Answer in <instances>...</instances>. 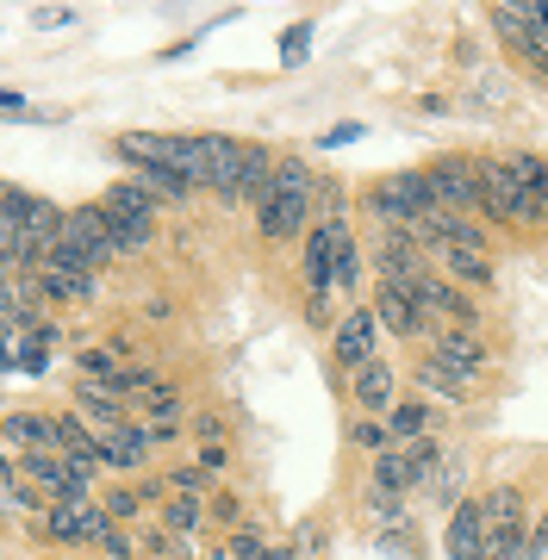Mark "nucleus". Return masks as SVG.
Wrapping results in <instances>:
<instances>
[{"instance_id": "1", "label": "nucleus", "mask_w": 548, "mask_h": 560, "mask_svg": "<svg viewBox=\"0 0 548 560\" xmlns=\"http://www.w3.org/2000/svg\"><path fill=\"white\" fill-rule=\"evenodd\" d=\"M368 206H374V212H381L386 224H399V231H411V224L430 219V212H443V200H436V180H430V168H399V175L374 180Z\"/></svg>"}, {"instance_id": "2", "label": "nucleus", "mask_w": 548, "mask_h": 560, "mask_svg": "<svg viewBox=\"0 0 548 560\" xmlns=\"http://www.w3.org/2000/svg\"><path fill=\"white\" fill-rule=\"evenodd\" d=\"M57 261H75V268H94L101 275L106 261L119 256V243H113V224H106V206L88 200V206H69V224H62V243L50 249Z\"/></svg>"}, {"instance_id": "3", "label": "nucleus", "mask_w": 548, "mask_h": 560, "mask_svg": "<svg viewBox=\"0 0 548 560\" xmlns=\"http://www.w3.org/2000/svg\"><path fill=\"white\" fill-rule=\"evenodd\" d=\"M529 511H524V492L517 486H492L487 492V548H480V560H517L529 541Z\"/></svg>"}, {"instance_id": "4", "label": "nucleus", "mask_w": 548, "mask_h": 560, "mask_svg": "<svg viewBox=\"0 0 548 560\" xmlns=\"http://www.w3.org/2000/svg\"><path fill=\"white\" fill-rule=\"evenodd\" d=\"M480 219H499V224H548V206L529 200L505 162H480Z\"/></svg>"}, {"instance_id": "5", "label": "nucleus", "mask_w": 548, "mask_h": 560, "mask_svg": "<svg viewBox=\"0 0 548 560\" xmlns=\"http://www.w3.org/2000/svg\"><path fill=\"white\" fill-rule=\"evenodd\" d=\"M38 529H44V541H57V548H101L119 523L106 517L101 499H88V504H50V511H38Z\"/></svg>"}, {"instance_id": "6", "label": "nucleus", "mask_w": 548, "mask_h": 560, "mask_svg": "<svg viewBox=\"0 0 548 560\" xmlns=\"http://www.w3.org/2000/svg\"><path fill=\"white\" fill-rule=\"evenodd\" d=\"M374 318H381L386 337H399V342H411V337H443V324H436L424 305H418V293H411V287H393V280H381V287H374Z\"/></svg>"}, {"instance_id": "7", "label": "nucleus", "mask_w": 548, "mask_h": 560, "mask_svg": "<svg viewBox=\"0 0 548 560\" xmlns=\"http://www.w3.org/2000/svg\"><path fill=\"white\" fill-rule=\"evenodd\" d=\"M330 355L343 361L349 374L368 368V361H381V318H374V305H349L343 318L330 324Z\"/></svg>"}, {"instance_id": "8", "label": "nucleus", "mask_w": 548, "mask_h": 560, "mask_svg": "<svg viewBox=\"0 0 548 560\" xmlns=\"http://www.w3.org/2000/svg\"><path fill=\"white\" fill-rule=\"evenodd\" d=\"M312 206H318V194H268V200H256V231L268 243H305L318 224Z\"/></svg>"}, {"instance_id": "9", "label": "nucleus", "mask_w": 548, "mask_h": 560, "mask_svg": "<svg viewBox=\"0 0 548 560\" xmlns=\"http://www.w3.org/2000/svg\"><path fill=\"white\" fill-rule=\"evenodd\" d=\"M206 150H212V175H206V194L224 206H244V180H249V143L244 138H224V131H212L206 138Z\"/></svg>"}, {"instance_id": "10", "label": "nucleus", "mask_w": 548, "mask_h": 560, "mask_svg": "<svg viewBox=\"0 0 548 560\" xmlns=\"http://www.w3.org/2000/svg\"><path fill=\"white\" fill-rule=\"evenodd\" d=\"M374 268H381V280H393V287H418V280H430L424 243L411 237V231H399V224H386L381 237H374Z\"/></svg>"}, {"instance_id": "11", "label": "nucleus", "mask_w": 548, "mask_h": 560, "mask_svg": "<svg viewBox=\"0 0 548 560\" xmlns=\"http://www.w3.org/2000/svg\"><path fill=\"white\" fill-rule=\"evenodd\" d=\"M443 212H480V162L474 156H436L430 162Z\"/></svg>"}, {"instance_id": "12", "label": "nucleus", "mask_w": 548, "mask_h": 560, "mask_svg": "<svg viewBox=\"0 0 548 560\" xmlns=\"http://www.w3.org/2000/svg\"><path fill=\"white\" fill-rule=\"evenodd\" d=\"M38 293H44V305H88V300H101V275L94 268H75V261H44L38 275Z\"/></svg>"}, {"instance_id": "13", "label": "nucleus", "mask_w": 548, "mask_h": 560, "mask_svg": "<svg viewBox=\"0 0 548 560\" xmlns=\"http://www.w3.org/2000/svg\"><path fill=\"white\" fill-rule=\"evenodd\" d=\"M349 393H355V411L362 418H393L399 411V374H393V361H368L349 374Z\"/></svg>"}, {"instance_id": "14", "label": "nucleus", "mask_w": 548, "mask_h": 560, "mask_svg": "<svg viewBox=\"0 0 548 560\" xmlns=\"http://www.w3.org/2000/svg\"><path fill=\"white\" fill-rule=\"evenodd\" d=\"M430 355L443 361V368H455L462 381H480V374L492 368V349H487L480 330H443V337L430 342Z\"/></svg>"}, {"instance_id": "15", "label": "nucleus", "mask_w": 548, "mask_h": 560, "mask_svg": "<svg viewBox=\"0 0 548 560\" xmlns=\"http://www.w3.org/2000/svg\"><path fill=\"white\" fill-rule=\"evenodd\" d=\"M487 548V499H467L448 511V529H443V555L448 560H480Z\"/></svg>"}, {"instance_id": "16", "label": "nucleus", "mask_w": 548, "mask_h": 560, "mask_svg": "<svg viewBox=\"0 0 548 560\" xmlns=\"http://www.w3.org/2000/svg\"><path fill=\"white\" fill-rule=\"evenodd\" d=\"M0 442H7V455H38V448H57V418H50V411H7ZM57 455H62V448H57Z\"/></svg>"}, {"instance_id": "17", "label": "nucleus", "mask_w": 548, "mask_h": 560, "mask_svg": "<svg viewBox=\"0 0 548 560\" xmlns=\"http://www.w3.org/2000/svg\"><path fill=\"white\" fill-rule=\"evenodd\" d=\"M69 411H82L101 436H113V430H125V399H119V386H106V381H82L75 386V399H69Z\"/></svg>"}, {"instance_id": "18", "label": "nucleus", "mask_w": 548, "mask_h": 560, "mask_svg": "<svg viewBox=\"0 0 548 560\" xmlns=\"http://www.w3.org/2000/svg\"><path fill=\"white\" fill-rule=\"evenodd\" d=\"M150 455H156V442H150L143 423H125V430L101 436V467H113V474H143Z\"/></svg>"}, {"instance_id": "19", "label": "nucleus", "mask_w": 548, "mask_h": 560, "mask_svg": "<svg viewBox=\"0 0 548 560\" xmlns=\"http://www.w3.org/2000/svg\"><path fill=\"white\" fill-rule=\"evenodd\" d=\"M411 381L424 386L430 405H467V399H474V381H462V374H455V368H443L436 355L418 361V368H411Z\"/></svg>"}, {"instance_id": "20", "label": "nucleus", "mask_w": 548, "mask_h": 560, "mask_svg": "<svg viewBox=\"0 0 548 560\" xmlns=\"http://www.w3.org/2000/svg\"><path fill=\"white\" fill-rule=\"evenodd\" d=\"M355 287H362V243H355L349 219H337V261H330V293H337V300H349Z\"/></svg>"}, {"instance_id": "21", "label": "nucleus", "mask_w": 548, "mask_h": 560, "mask_svg": "<svg viewBox=\"0 0 548 560\" xmlns=\"http://www.w3.org/2000/svg\"><path fill=\"white\" fill-rule=\"evenodd\" d=\"M101 206H106V212H119V219H156V206H163V200H156L138 175H125V180H113V187L101 194Z\"/></svg>"}, {"instance_id": "22", "label": "nucleus", "mask_w": 548, "mask_h": 560, "mask_svg": "<svg viewBox=\"0 0 548 560\" xmlns=\"http://www.w3.org/2000/svg\"><path fill=\"white\" fill-rule=\"evenodd\" d=\"M424 492H430V504H436L443 517L455 511V504L474 499V492H467V467H462V460H443V467H436V474L424 480Z\"/></svg>"}, {"instance_id": "23", "label": "nucleus", "mask_w": 548, "mask_h": 560, "mask_svg": "<svg viewBox=\"0 0 548 560\" xmlns=\"http://www.w3.org/2000/svg\"><path fill=\"white\" fill-rule=\"evenodd\" d=\"M411 486H418V474H411L406 448H386V455H374V492H393V499H406Z\"/></svg>"}, {"instance_id": "24", "label": "nucleus", "mask_w": 548, "mask_h": 560, "mask_svg": "<svg viewBox=\"0 0 548 560\" xmlns=\"http://www.w3.org/2000/svg\"><path fill=\"white\" fill-rule=\"evenodd\" d=\"M106 224H113L119 256H150V243L163 237V231H156V219H119V212H106Z\"/></svg>"}, {"instance_id": "25", "label": "nucleus", "mask_w": 548, "mask_h": 560, "mask_svg": "<svg viewBox=\"0 0 548 560\" xmlns=\"http://www.w3.org/2000/svg\"><path fill=\"white\" fill-rule=\"evenodd\" d=\"M206 517H212V511H206V499H175V492L163 499V529H168V536H182V541H187Z\"/></svg>"}, {"instance_id": "26", "label": "nucleus", "mask_w": 548, "mask_h": 560, "mask_svg": "<svg viewBox=\"0 0 548 560\" xmlns=\"http://www.w3.org/2000/svg\"><path fill=\"white\" fill-rule=\"evenodd\" d=\"M75 368H82V381H119L125 368H119V349H113V342H88L82 355H75Z\"/></svg>"}, {"instance_id": "27", "label": "nucleus", "mask_w": 548, "mask_h": 560, "mask_svg": "<svg viewBox=\"0 0 548 560\" xmlns=\"http://www.w3.org/2000/svg\"><path fill=\"white\" fill-rule=\"evenodd\" d=\"M448 280H467V287H480V293H487V287H492V280H499V275H492V261L487 256H474V249H448Z\"/></svg>"}, {"instance_id": "28", "label": "nucleus", "mask_w": 548, "mask_h": 560, "mask_svg": "<svg viewBox=\"0 0 548 560\" xmlns=\"http://www.w3.org/2000/svg\"><path fill=\"white\" fill-rule=\"evenodd\" d=\"M163 486L175 492V499H212V474H206L200 460H187V467H168Z\"/></svg>"}, {"instance_id": "29", "label": "nucleus", "mask_w": 548, "mask_h": 560, "mask_svg": "<svg viewBox=\"0 0 548 560\" xmlns=\"http://www.w3.org/2000/svg\"><path fill=\"white\" fill-rule=\"evenodd\" d=\"M386 430H393V442H418V436H430V411L418 399H399V411L386 418Z\"/></svg>"}, {"instance_id": "30", "label": "nucleus", "mask_w": 548, "mask_h": 560, "mask_svg": "<svg viewBox=\"0 0 548 560\" xmlns=\"http://www.w3.org/2000/svg\"><path fill=\"white\" fill-rule=\"evenodd\" d=\"M406 460H411V474H418V486L443 467V436H418V442H406Z\"/></svg>"}, {"instance_id": "31", "label": "nucleus", "mask_w": 548, "mask_h": 560, "mask_svg": "<svg viewBox=\"0 0 548 560\" xmlns=\"http://www.w3.org/2000/svg\"><path fill=\"white\" fill-rule=\"evenodd\" d=\"M143 418L175 423V418H182V386H175V381H156V393L143 399Z\"/></svg>"}, {"instance_id": "32", "label": "nucleus", "mask_w": 548, "mask_h": 560, "mask_svg": "<svg viewBox=\"0 0 548 560\" xmlns=\"http://www.w3.org/2000/svg\"><path fill=\"white\" fill-rule=\"evenodd\" d=\"M349 442H355V448H368V455H386V448H399V442H393V430H386L381 418H362L355 430H349Z\"/></svg>"}, {"instance_id": "33", "label": "nucleus", "mask_w": 548, "mask_h": 560, "mask_svg": "<svg viewBox=\"0 0 548 560\" xmlns=\"http://www.w3.org/2000/svg\"><path fill=\"white\" fill-rule=\"evenodd\" d=\"M231 560H281V548H268L256 529H231Z\"/></svg>"}, {"instance_id": "34", "label": "nucleus", "mask_w": 548, "mask_h": 560, "mask_svg": "<svg viewBox=\"0 0 548 560\" xmlns=\"http://www.w3.org/2000/svg\"><path fill=\"white\" fill-rule=\"evenodd\" d=\"M381 548H386V555H424V541H418L411 517H406V523H393V529H381Z\"/></svg>"}, {"instance_id": "35", "label": "nucleus", "mask_w": 548, "mask_h": 560, "mask_svg": "<svg viewBox=\"0 0 548 560\" xmlns=\"http://www.w3.org/2000/svg\"><path fill=\"white\" fill-rule=\"evenodd\" d=\"M305 57H312V32H305V25L281 32V62H305Z\"/></svg>"}, {"instance_id": "36", "label": "nucleus", "mask_w": 548, "mask_h": 560, "mask_svg": "<svg viewBox=\"0 0 548 560\" xmlns=\"http://www.w3.org/2000/svg\"><path fill=\"white\" fill-rule=\"evenodd\" d=\"M194 436H200V448L224 442V418H219V411H200V418H194Z\"/></svg>"}, {"instance_id": "37", "label": "nucleus", "mask_w": 548, "mask_h": 560, "mask_svg": "<svg viewBox=\"0 0 548 560\" xmlns=\"http://www.w3.org/2000/svg\"><path fill=\"white\" fill-rule=\"evenodd\" d=\"M206 511H212V517H224V523H237L244 499H237V492H212V499H206Z\"/></svg>"}, {"instance_id": "38", "label": "nucleus", "mask_w": 548, "mask_h": 560, "mask_svg": "<svg viewBox=\"0 0 548 560\" xmlns=\"http://www.w3.org/2000/svg\"><path fill=\"white\" fill-rule=\"evenodd\" d=\"M224 460H231V448H224V442H212V448H200V467H206V474H224Z\"/></svg>"}, {"instance_id": "39", "label": "nucleus", "mask_w": 548, "mask_h": 560, "mask_svg": "<svg viewBox=\"0 0 548 560\" xmlns=\"http://www.w3.org/2000/svg\"><path fill=\"white\" fill-rule=\"evenodd\" d=\"M362 138V125H337V131H325V150H343V143Z\"/></svg>"}, {"instance_id": "40", "label": "nucleus", "mask_w": 548, "mask_h": 560, "mask_svg": "<svg viewBox=\"0 0 548 560\" xmlns=\"http://www.w3.org/2000/svg\"><path fill=\"white\" fill-rule=\"evenodd\" d=\"M529 541H536V548H548V511L536 523H529Z\"/></svg>"}]
</instances>
